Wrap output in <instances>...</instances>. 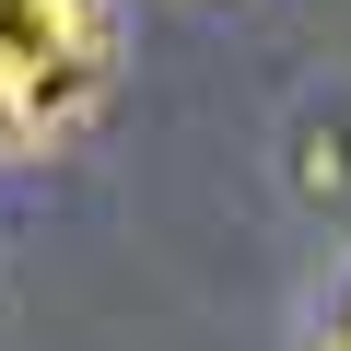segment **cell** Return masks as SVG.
<instances>
[{"label": "cell", "instance_id": "cell-2", "mask_svg": "<svg viewBox=\"0 0 351 351\" xmlns=\"http://www.w3.org/2000/svg\"><path fill=\"white\" fill-rule=\"evenodd\" d=\"M316 351H351V304H339V316H328V339H316Z\"/></svg>", "mask_w": 351, "mask_h": 351}, {"label": "cell", "instance_id": "cell-1", "mask_svg": "<svg viewBox=\"0 0 351 351\" xmlns=\"http://www.w3.org/2000/svg\"><path fill=\"white\" fill-rule=\"evenodd\" d=\"M129 71L117 0H0V164H59L106 129Z\"/></svg>", "mask_w": 351, "mask_h": 351}]
</instances>
